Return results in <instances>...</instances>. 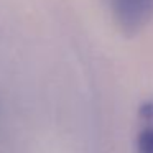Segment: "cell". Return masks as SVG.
Here are the masks:
<instances>
[{
	"label": "cell",
	"instance_id": "cell-1",
	"mask_svg": "<svg viewBox=\"0 0 153 153\" xmlns=\"http://www.w3.org/2000/svg\"><path fill=\"white\" fill-rule=\"evenodd\" d=\"M122 33L137 35L153 20V0H102Z\"/></svg>",
	"mask_w": 153,
	"mask_h": 153
},
{
	"label": "cell",
	"instance_id": "cell-2",
	"mask_svg": "<svg viewBox=\"0 0 153 153\" xmlns=\"http://www.w3.org/2000/svg\"><path fill=\"white\" fill-rule=\"evenodd\" d=\"M140 127L135 137V153H153V102L140 107Z\"/></svg>",
	"mask_w": 153,
	"mask_h": 153
}]
</instances>
